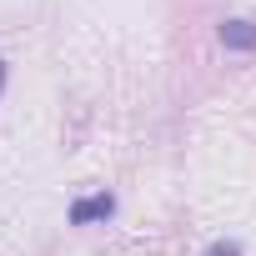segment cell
<instances>
[{"instance_id":"7a4b0ae2","label":"cell","mask_w":256,"mask_h":256,"mask_svg":"<svg viewBox=\"0 0 256 256\" xmlns=\"http://www.w3.org/2000/svg\"><path fill=\"white\" fill-rule=\"evenodd\" d=\"M221 46L226 50H256V20H226L221 26Z\"/></svg>"},{"instance_id":"3957f363","label":"cell","mask_w":256,"mask_h":256,"mask_svg":"<svg viewBox=\"0 0 256 256\" xmlns=\"http://www.w3.org/2000/svg\"><path fill=\"white\" fill-rule=\"evenodd\" d=\"M206 256H241V246H236V241H211Z\"/></svg>"},{"instance_id":"6da1fadb","label":"cell","mask_w":256,"mask_h":256,"mask_svg":"<svg viewBox=\"0 0 256 256\" xmlns=\"http://www.w3.org/2000/svg\"><path fill=\"white\" fill-rule=\"evenodd\" d=\"M110 211H116V196H110V191H100V196L76 201V206H70V221H76V226H90V221H106Z\"/></svg>"},{"instance_id":"277c9868","label":"cell","mask_w":256,"mask_h":256,"mask_svg":"<svg viewBox=\"0 0 256 256\" xmlns=\"http://www.w3.org/2000/svg\"><path fill=\"white\" fill-rule=\"evenodd\" d=\"M0 86H6V60H0Z\"/></svg>"}]
</instances>
